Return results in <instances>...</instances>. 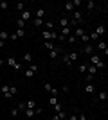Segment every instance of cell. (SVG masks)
Instances as JSON below:
<instances>
[{"label":"cell","mask_w":108,"mask_h":120,"mask_svg":"<svg viewBox=\"0 0 108 120\" xmlns=\"http://www.w3.org/2000/svg\"><path fill=\"white\" fill-rule=\"evenodd\" d=\"M88 65H94L97 70H101V68H104V63L101 61V57H99L97 54H92L90 56V61H88Z\"/></svg>","instance_id":"6da1fadb"},{"label":"cell","mask_w":108,"mask_h":120,"mask_svg":"<svg viewBox=\"0 0 108 120\" xmlns=\"http://www.w3.org/2000/svg\"><path fill=\"white\" fill-rule=\"evenodd\" d=\"M61 52H63V47L61 45H54V49L49 50V56H51V59H58Z\"/></svg>","instance_id":"7a4b0ae2"},{"label":"cell","mask_w":108,"mask_h":120,"mask_svg":"<svg viewBox=\"0 0 108 120\" xmlns=\"http://www.w3.org/2000/svg\"><path fill=\"white\" fill-rule=\"evenodd\" d=\"M41 38L45 41H52V40H58V34L54 30H43V32H41Z\"/></svg>","instance_id":"3957f363"},{"label":"cell","mask_w":108,"mask_h":120,"mask_svg":"<svg viewBox=\"0 0 108 120\" xmlns=\"http://www.w3.org/2000/svg\"><path fill=\"white\" fill-rule=\"evenodd\" d=\"M5 63H7L11 68H15V70H20V68H22V65L15 59V57H7V61H5Z\"/></svg>","instance_id":"277c9868"},{"label":"cell","mask_w":108,"mask_h":120,"mask_svg":"<svg viewBox=\"0 0 108 120\" xmlns=\"http://www.w3.org/2000/svg\"><path fill=\"white\" fill-rule=\"evenodd\" d=\"M83 54H87V56H92V54H94V47H92V43H88V45L83 47Z\"/></svg>","instance_id":"5b68a950"},{"label":"cell","mask_w":108,"mask_h":120,"mask_svg":"<svg viewBox=\"0 0 108 120\" xmlns=\"http://www.w3.org/2000/svg\"><path fill=\"white\" fill-rule=\"evenodd\" d=\"M31 15H32V13H31L29 9H24V11H22V16H20V20H24V22H25V20H29V18H31Z\"/></svg>","instance_id":"8992f818"},{"label":"cell","mask_w":108,"mask_h":120,"mask_svg":"<svg viewBox=\"0 0 108 120\" xmlns=\"http://www.w3.org/2000/svg\"><path fill=\"white\" fill-rule=\"evenodd\" d=\"M97 49H99V50H103L104 56L108 54V47H106V43H104V41H99V43H97Z\"/></svg>","instance_id":"52a82bcc"},{"label":"cell","mask_w":108,"mask_h":120,"mask_svg":"<svg viewBox=\"0 0 108 120\" xmlns=\"http://www.w3.org/2000/svg\"><path fill=\"white\" fill-rule=\"evenodd\" d=\"M83 34H85V29H83V27H77V29L74 30V34H72V36H76V38L79 36V38H81Z\"/></svg>","instance_id":"ba28073f"},{"label":"cell","mask_w":108,"mask_h":120,"mask_svg":"<svg viewBox=\"0 0 108 120\" xmlns=\"http://www.w3.org/2000/svg\"><path fill=\"white\" fill-rule=\"evenodd\" d=\"M104 30H106V29H104V25L101 23V25H97V29H96V34H97V36H103V34H104Z\"/></svg>","instance_id":"9c48e42d"},{"label":"cell","mask_w":108,"mask_h":120,"mask_svg":"<svg viewBox=\"0 0 108 120\" xmlns=\"http://www.w3.org/2000/svg\"><path fill=\"white\" fill-rule=\"evenodd\" d=\"M24 61H25V63H29V65H32V54L25 52V54H24Z\"/></svg>","instance_id":"30bf717a"},{"label":"cell","mask_w":108,"mask_h":120,"mask_svg":"<svg viewBox=\"0 0 108 120\" xmlns=\"http://www.w3.org/2000/svg\"><path fill=\"white\" fill-rule=\"evenodd\" d=\"M43 15H45V9H43V7H38V9H36V18H41V20H43Z\"/></svg>","instance_id":"8fae6325"},{"label":"cell","mask_w":108,"mask_h":120,"mask_svg":"<svg viewBox=\"0 0 108 120\" xmlns=\"http://www.w3.org/2000/svg\"><path fill=\"white\" fill-rule=\"evenodd\" d=\"M70 32H72V27H63V29H61V34H60V36H63V38H65V36L70 34Z\"/></svg>","instance_id":"7c38bea8"},{"label":"cell","mask_w":108,"mask_h":120,"mask_svg":"<svg viewBox=\"0 0 108 120\" xmlns=\"http://www.w3.org/2000/svg\"><path fill=\"white\" fill-rule=\"evenodd\" d=\"M87 66H88V63H83V65H79V74H87Z\"/></svg>","instance_id":"4fadbf2b"},{"label":"cell","mask_w":108,"mask_h":120,"mask_svg":"<svg viewBox=\"0 0 108 120\" xmlns=\"http://www.w3.org/2000/svg\"><path fill=\"white\" fill-rule=\"evenodd\" d=\"M25 106H27V109H34V106H36V102H34V100H27V102H25Z\"/></svg>","instance_id":"5bb4252c"},{"label":"cell","mask_w":108,"mask_h":120,"mask_svg":"<svg viewBox=\"0 0 108 120\" xmlns=\"http://www.w3.org/2000/svg\"><path fill=\"white\" fill-rule=\"evenodd\" d=\"M15 36H16V38H24V36H25V30H24V29H16Z\"/></svg>","instance_id":"9a60e30c"},{"label":"cell","mask_w":108,"mask_h":120,"mask_svg":"<svg viewBox=\"0 0 108 120\" xmlns=\"http://www.w3.org/2000/svg\"><path fill=\"white\" fill-rule=\"evenodd\" d=\"M85 91H87V93H94V91H96L94 84H87V86H85Z\"/></svg>","instance_id":"2e32d148"},{"label":"cell","mask_w":108,"mask_h":120,"mask_svg":"<svg viewBox=\"0 0 108 120\" xmlns=\"http://www.w3.org/2000/svg\"><path fill=\"white\" fill-rule=\"evenodd\" d=\"M7 38H9V34H7L5 30H2V32H0V41H4V43H5V40H7Z\"/></svg>","instance_id":"e0dca14e"},{"label":"cell","mask_w":108,"mask_h":120,"mask_svg":"<svg viewBox=\"0 0 108 120\" xmlns=\"http://www.w3.org/2000/svg\"><path fill=\"white\" fill-rule=\"evenodd\" d=\"M77 56H79L77 52H70V54H68V59H70V63H72V61H76V59H77Z\"/></svg>","instance_id":"ac0fdd59"},{"label":"cell","mask_w":108,"mask_h":120,"mask_svg":"<svg viewBox=\"0 0 108 120\" xmlns=\"http://www.w3.org/2000/svg\"><path fill=\"white\" fill-rule=\"evenodd\" d=\"M81 41L85 43V45H88V43H90V38H88V34H83V36H81Z\"/></svg>","instance_id":"d6986e66"},{"label":"cell","mask_w":108,"mask_h":120,"mask_svg":"<svg viewBox=\"0 0 108 120\" xmlns=\"http://www.w3.org/2000/svg\"><path fill=\"white\" fill-rule=\"evenodd\" d=\"M106 99H108V93L106 91H101V93H99V100H104V102H106Z\"/></svg>","instance_id":"ffe728a7"},{"label":"cell","mask_w":108,"mask_h":120,"mask_svg":"<svg viewBox=\"0 0 108 120\" xmlns=\"http://www.w3.org/2000/svg\"><path fill=\"white\" fill-rule=\"evenodd\" d=\"M54 29V23L52 22H45V30H52Z\"/></svg>","instance_id":"44dd1931"},{"label":"cell","mask_w":108,"mask_h":120,"mask_svg":"<svg viewBox=\"0 0 108 120\" xmlns=\"http://www.w3.org/2000/svg\"><path fill=\"white\" fill-rule=\"evenodd\" d=\"M94 7H96V2H92V0H88V2H87V9L90 11V9H94Z\"/></svg>","instance_id":"7402d4cb"},{"label":"cell","mask_w":108,"mask_h":120,"mask_svg":"<svg viewBox=\"0 0 108 120\" xmlns=\"http://www.w3.org/2000/svg\"><path fill=\"white\" fill-rule=\"evenodd\" d=\"M56 115H58V118H60V120H65V118H67V113H65V111H60V113H56Z\"/></svg>","instance_id":"603a6c76"},{"label":"cell","mask_w":108,"mask_h":120,"mask_svg":"<svg viewBox=\"0 0 108 120\" xmlns=\"http://www.w3.org/2000/svg\"><path fill=\"white\" fill-rule=\"evenodd\" d=\"M61 61H63V65H67V66H70V65H72L70 59H68V56H63V59H61Z\"/></svg>","instance_id":"cb8c5ba5"},{"label":"cell","mask_w":108,"mask_h":120,"mask_svg":"<svg viewBox=\"0 0 108 120\" xmlns=\"http://www.w3.org/2000/svg\"><path fill=\"white\" fill-rule=\"evenodd\" d=\"M16 93H18V90H16L15 86H9V95L13 97V95H16Z\"/></svg>","instance_id":"d4e9b609"},{"label":"cell","mask_w":108,"mask_h":120,"mask_svg":"<svg viewBox=\"0 0 108 120\" xmlns=\"http://www.w3.org/2000/svg\"><path fill=\"white\" fill-rule=\"evenodd\" d=\"M45 49L47 50H52V49H54V43H52V41H45Z\"/></svg>","instance_id":"484cf974"},{"label":"cell","mask_w":108,"mask_h":120,"mask_svg":"<svg viewBox=\"0 0 108 120\" xmlns=\"http://www.w3.org/2000/svg\"><path fill=\"white\" fill-rule=\"evenodd\" d=\"M65 9H67V11H74V5H72V0L65 4Z\"/></svg>","instance_id":"4316f807"},{"label":"cell","mask_w":108,"mask_h":120,"mask_svg":"<svg viewBox=\"0 0 108 120\" xmlns=\"http://www.w3.org/2000/svg\"><path fill=\"white\" fill-rule=\"evenodd\" d=\"M32 115H34V109H25V116L27 118H31Z\"/></svg>","instance_id":"83f0119b"},{"label":"cell","mask_w":108,"mask_h":120,"mask_svg":"<svg viewBox=\"0 0 108 120\" xmlns=\"http://www.w3.org/2000/svg\"><path fill=\"white\" fill-rule=\"evenodd\" d=\"M60 23H61L63 27H68V18H61V20H60Z\"/></svg>","instance_id":"f1b7e54d"},{"label":"cell","mask_w":108,"mask_h":120,"mask_svg":"<svg viewBox=\"0 0 108 120\" xmlns=\"http://www.w3.org/2000/svg\"><path fill=\"white\" fill-rule=\"evenodd\" d=\"M16 106H18V111H20V109H27L25 102H18V104H16Z\"/></svg>","instance_id":"f546056e"},{"label":"cell","mask_w":108,"mask_h":120,"mask_svg":"<svg viewBox=\"0 0 108 120\" xmlns=\"http://www.w3.org/2000/svg\"><path fill=\"white\" fill-rule=\"evenodd\" d=\"M49 102H51V106H56V104H58V99H56V97H51V99H49Z\"/></svg>","instance_id":"4dcf8cb0"},{"label":"cell","mask_w":108,"mask_h":120,"mask_svg":"<svg viewBox=\"0 0 108 120\" xmlns=\"http://www.w3.org/2000/svg\"><path fill=\"white\" fill-rule=\"evenodd\" d=\"M34 25H36V27H40V25H43V20H41V18H36V20H34Z\"/></svg>","instance_id":"1f68e13d"},{"label":"cell","mask_w":108,"mask_h":120,"mask_svg":"<svg viewBox=\"0 0 108 120\" xmlns=\"http://www.w3.org/2000/svg\"><path fill=\"white\" fill-rule=\"evenodd\" d=\"M32 75H34V72H32L31 68H27L25 70V77H32Z\"/></svg>","instance_id":"d6a6232c"},{"label":"cell","mask_w":108,"mask_h":120,"mask_svg":"<svg viewBox=\"0 0 108 120\" xmlns=\"http://www.w3.org/2000/svg\"><path fill=\"white\" fill-rule=\"evenodd\" d=\"M24 27H25V22L18 18V29H24Z\"/></svg>","instance_id":"836d02e7"},{"label":"cell","mask_w":108,"mask_h":120,"mask_svg":"<svg viewBox=\"0 0 108 120\" xmlns=\"http://www.w3.org/2000/svg\"><path fill=\"white\" fill-rule=\"evenodd\" d=\"M7 5H9L7 2H0V9H2V11H5V9H7Z\"/></svg>","instance_id":"e575fe53"},{"label":"cell","mask_w":108,"mask_h":120,"mask_svg":"<svg viewBox=\"0 0 108 120\" xmlns=\"http://www.w3.org/2000/svg\"><path fill=\"white\" fill-rule=\"evenodd\" d=\"M67 40H68V43H76V36H72V34H70Z\"/></svg>","instance_id":"d590c367"},{"label":"cell","mask_w":108,"mask_h":120,"mask_svg":"<svg viewBox=\"0 0 108 120\" xmlns=\"http://www.w3.org/2000/svg\"><path fill=\"white\" fill-rule=\"evenodd\" d=\"M72 5H74V7H77V5H81V0H72Z\"/></svg>","instance_id":"8d00e7d4"},{"label":"cell","mask_w":108,"mask_h":120,"mask_svg":"<svg viewBox=\"0 0 108 120\" xmlns=\"http://www.w3.org/2000/svg\"><path fill=\"white\" fill-rule=\"evenodd\" d=\"M11 115H13V116L18 115V108H13V109H11Z\"/></svg>","instance_id":"74e56055"},{"label":"cell","mask_w":108,"mask_h":120,"mask_svg":"<svg viewBox=\"0 0 108 120\" xmlns=\"http://www.w3.org/2000/svg\"><path fill=\"white\" fill-rule=\"evenodd\" d=\"M16 7H18V11H20V13H22V11L25 9V4H18V5H16Z\"/></svg>","instance_id":"f35d334b"},{"label":"cell","mask_w":108,"mask_h":120,"mask_svg":"<svg viewBox=\"0 0 108 120\" xmlns=\"http://www.w3.org/2000/svg\"><path fill=\"white\" fill-rule=\"evenodd\" d=\"M51 93H52V97H56L58 93H60V90H56V88H52V90H51Z\"/></svg>","instance_id":"ab89813d"},{"label":"cell","mask_w":108,"mask_h":120,"mask_svg":"<svg viewBox=\"0 0 108 120\" xmlns=\"http://www.w3.org/2000/svg\"><path fill=\"white\" fill-rule=\"evenodd\" d=\"M41 111H43V109H41V108H36V109H34V115H40Z\"/></svg>","instance_id":"60d3db41"},{"label":"cell","mask_w":108,"mask_h":120,"mask_svg":"<svg viewBox=\"0 0 108 120\" xmlns=\"http://www.w3.org/2000/svg\"><path fill=\"white\" fill-rule=\"evenodd\" d=\"M45 90H47V91H51V90H52V84H49V82H47V84H45Z\"/></svg>","instance_id":"b9f144b4"},{"label":"cell","mask_w":108,"mask_h":120,"mask_svg":"<svg viewBox=\"0 0 108 120\" xmlns=\"http://www.w3.org/2000/svg\"><path fill=\"white\" fill-rule=\"evenodd\" d=\"M77 120H87V116H85V115H83V113H81V115L77 116Z\"/></svg>","instance_id":"7bdbcfd3"},{"label":"cell","mask_w":108,"mask_h":120,"mask_svg":"<svg viewBox=\"0 0 108 120\" xmlns=\"http://www.w3.org/2000/svg\"><path fill=\"white\" fill-rule=\"evenodd\" d=\"M68 120H77V116L76 115H70V116H68Z\"/></svg>","instance_id":"ee69618b"},{"label":"cell","mask_w":108,"mask_h":120,"mask_svg":"<svg viewBox=\"0 0 108 120\" xmlns=\"http://www.w3.org/2000/svg\"><path fill=\"white\" fill-rule=\"evenodd\" d=\"M52 120H60V118H58V115H54V116H52Z\"/></svg>","instance_id":"f6af8a7d"},{"label":"cell","mask_w":108,"mask_h":120,"mask_svg":"<svg viewBox=\"0 0 108 120\" xmlns=\"http://www.w3.org/2000/svg\"><path fill=\"white\" fill-rule=\"evenodd\" d=\"M2 65H4V59H0V66H2Z\"/></svg>","instance_id":"bcb514c9"}]
</instances>
